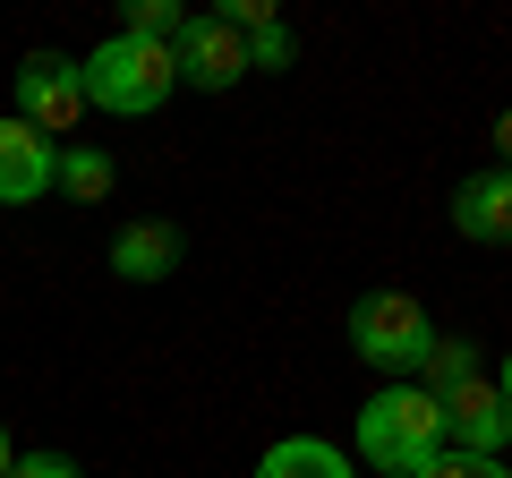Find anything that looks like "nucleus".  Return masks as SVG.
Returning <instances> with one entry per match:
<instances>
[{
    "label": "nucleus",
    "mask_w": 512,
    "mask_h": 478,
    "mask_svg": "<svg viewBox=\"0 0 512 478\" xmlns=\"http://www.w3.org/2000/svg\"><path fill=\"white\" fill-rule=\"evenodd\" d=\"M436 453H444V402L436 393L384 385L376 402L359 410V461H376V470H393V478H419Z\"/></svg>",
    "instance_id": "f257e3e1"
},
{
    "label": "nucleus",
    "mask_w": 512,
    "mask_h": 478,
    "mask_svg": "<svg viewBox=\"0 0 512 478\" xmlns=\"http://www.w3.org/2000/svg\"><path fill=\"white\" fill-rule=\"evenodd\" d=\"M77 77H86V103H94V111H120V120H146V111H163L171 86H180V69H171V43H137V35L94 43V52L77 60Z\"/></svg>",
    "instance_id": "f03ea898"
},
{
    "label": "nucleus",
    "mask_w": 512,
    "mask_h": 478,
    "mask_svg": "<svg viewBox=\"0 0 512 478\" xmlns=\"http://www.w3.org/2000/svg\"><path fill=\"white\" fill-rule=\"evenodd\" d=\"M427 342H436V325H427V308L410 291H359V308H350V350H359L367 368L419 376Z\"/></svg>",
    "instance_id": "7ed1b4c3"
},
{
    "label": "nucleus",
    "mask_w": 512,
    "mask_h": 478,
    "mask_svg": "<svg viewBox=\"0 0 512 478\" xmlns=\"http://www.w3.org/2000/svg\"><path fill=\"white\" fill-rule=\"evenodd\" d=\"M18 120L43 129V137H60V129L86 120V77H77V60H60V52H26L18 60Z\"/></svg>",
    "instance_id": "20e7f679"
},
{
    "label": "nucleus",
    "mask_w": 512,
    "mask_h": 478,
    "mask_svg": "<svg viewBox=\"0 0 512 478\" xmlns=\"http://www.w3.org/2000/svg\"><path fill=\"white\" fill-rule=\"evenodd\" d=\"M444 444H453V453H470V461H504L512 410H504V393H495L487 376H470L461 393H444Z\"/></svg>",
    "instance_id": "39448f33"
},
{
    "label": "nucleus",
    "mask_w": 512,
    "mask_h": 478,
    "mask_svg": "<svg viewBox=\"0 0 512 478\" xmlns=\"http://www.w3.org/2000/svg\"><path fill=\"white\" fill-rule=\"evenodd\" d=\"M171 69H180V86L222 94V86H239V77H248V43H239L222 18H188L180 43H171Z\"/></svg>",
    "instance_id": "423d86ee"
},
{
    "label": "nucleus",
    "mask_w": 512,
    "mask_h": 478,
    "mask_svg": "<svg viewBox=\"0 0 512 478\" xmlns=\"http://www.w3.org/2000/svg\"><path fill=\"white\" fill-rule=\"evenodd\" d=\"M52 163H60V146L9 111V120H0V205H35V197H52Z\"/></svg>",
    "instance_id": "0eeeda50"
},
{
    "label": "nucleus",
    "mask_w": 512,
    "mask_h": 478,
    "mask_svg": "<svg viewBox=\"0 0 512 478\" xmlns=\"http://www.w3.org/2000/svg\"><path fill=\"white\" fill-rule=\"evenodd\" d=\"M453 231L478 239V248H512V171H470L453 188Z\"/></svg>",
    "instance_id": "6e6552de"
},
{
    "label": "nucleus",
    "mask_w": 512,
    "mask_h": 478,
    "mask_svg": "<svg viewBox=\"0 0 512 478\" xmlns=\"http://www.w3.org/2000/svg\"><path fill=\"white\" fill-rule=\"evenodd\" d=\"M180 222H120L111 231V274L120 282H171L180 274Z\"/></svg>",
    "instance_id": "1a4fd4ad"
},
{
    "label": "nucleus",
    "mask_w": 512,
    "mask_h": 478,
    "mask_svg": "<svg viewBox=\"0 0 512 478\" xmlns=\"http://www.w3.org/2000/svg\"><path fill=\"white\" fill-rule=\"evenodd\" d=\"M256 478H350V461H342V444H325V436H282V444H265Z\"/></svg>",
    "instance_id": "9d476101"
},
{
    "label": "nucleus",
    "mask_w": 512,
    "mask_h": 478,
    "mask_svg": "<svg viewBox=\"0 0 512 478\" xmlns=\"http://www.w3.org/2000/svg\"><path fill=\"white\" fill-rule=\"evenodd\" d=\"M478 376V342H461V333H436V342H427V359H419V393H461Z\"/></svg>",
    "instance_id": "9b49d317"
},
{
    "label": "nucleus",
    "mask_w": 512,
    "mask_h": 478,
    "mask_svg": "<svg viewBox=\"0 0 512 478\" xmlns=\"http://www.w3.org/2000/svg\"><path fill=\"white\" fill-rule=\"evenodd\" d=\"M111 180H120V171H111V154H94V146H69L52 163V188H60V197H77V205H103Z\"/></svg>",
    "instance_id": "f8f14e48"
},
{
    "label": "nucleus",
    "mask_w": 512,
    "mask_h": 478,
    "mask_svg": "<svg viewBox=\"0 0 512 478\" xmlns=\"http://www.w3.org/2000/svg\"><path fill=\"white\" fill-rule=\"evenodd\" d=\"M180 26H188L180 0H128V26H120V35H137V43H180Z\"/></svg>",
    "instance_id": "ddd939ff"
},
{
    "label": "nucleus",
    "mask_w": 512,
    "mask_h": 478,
    "mask_svg": "<svg viewBox=\"0 0 512 478\" xmlns=\"http://www.w3.org/2000/svg\"><path fill=\"white\" fill-rule=\"evenodd\" d=\"M239 43H248V69H291V60H299V35L282 18H265L256 35H239Z\"/></svg>",
    "instance_id": "4468645a"
},
{
    "label": "nucleus",
    "mask_w": 512,
    "mask_h": 478,
    "mask_svg": "<svg viewBox=\"0 0 512 478\" xmlns=\"http://www.w3.org/2000/svg\"><path fill=\"white\" fill-rule=\"evenodd\" d=\"M9 478H86V470H77L69 453H18V461H9Z\"/></svg>",
    "instance_id": "2eb2a0df"
},
{
    "label": "nucleus",
    "mask_w": 512,
    "mask_h": 478,
    "mask_svg": "<svg viewBox=\"0 0 512 478\" xmlns=\"http://www.w3.org/2000/svg\"><path fill=\"white\" fill-rule=\"evenodd\" d=\"M419 478H470V453H436V461H427Z\"/></svg>",
    "instance_id": "dca6fc26"
},
{
    "label": "nucleus",
    "mask_w": 512,
    "mask_h": 478,
    "mask_svg": "<svg viewBox=\"0 0 512 478\" xmlns=\"http://www.w3.org/2000/svg\"><path fill=\"white\" fill-rule=\"evenodd\" d=\"M495 163L512 171V111H495Z\"/></svg>",
    "instance_id": "f3484780"
},
{
    "label": "nucleus",
    "mask_w": 512,
    "mask_h": 478,
    "mask_svg": "<svg viewBox=\"0 0 512 478\" xmlns=\"http://www.w3.org/2000/svg\"><path fill=\"white\" fill-rule=\"evenodd\" d=\"M470 478H512V470H504V461H470Z\"/></svg>",
    "instance_id": "a211bd4d"
},
{
    "label": "nucleus",
    "mask_w": 512,
    "mask_h": 478,
    "mask_svg": "<svg viewBox=\"0 0 512 478\" xmlns=\"http://www.w3.org/2000/svg\"><path fill=\"white\" fill-rule=\"evenodd\" d=\"M495 393H504V410H512V350H504V376H495Z\"/></svg>",
    "instance_id": "6ab92c4d"
},
{
    "label": "nucleus",
    "mask_w": 512,
    "mask_h": 478,
    "mask_svg": "<svg viewBox=\"0 0 512 478\" xmlns=\"http://www.w3.org/2000/svg\"><path fill=\"white\" fill-rule=\"evenodd\" d=\"M9 461H18V453H9V427H0V478H9Z\"/></svg>",
    "instance_id": "aec40b11"
}]
</instances>
